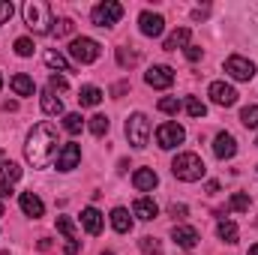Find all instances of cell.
Here are the masks:
<instances>
[{
    "label": "cell",
    "instance_id": "obj_1",
    "mask_svg": "<svg viewBox=\"0 0 258 255\" xmlns=\"http://www.w3.org/2000/svg\"><path fill=\"white\" fill-rule=\"evenodd\" d=\"M60 138H57V129L51 123H36L27 135V144H24V156L33 168H48L51 159L60 153Z\"/></svg>",
    "mask_w": 258,
    "mask_h": 255
},
{
    "label": "cell",
    "instance_id": "obj_2",
    "mask_svg": "<svg viewBox=\"0 0 258 255\" xmlns=\"http://www.w3.org/2000/svg\"><path fill=\"white\" fill-rule=\"evenodd\" d=\"M24 21H27V27L36 33V36H45V33H51L54 27V18H51V6L45 3V0H27L24 3Z\"/></svg>",
    "mask_w": 258,
    "mask_h": 255
},
{
    "label": "cell",
    "instance_id": "obj_3",
    "mask_svg": "<svg viewBox=\"0 0 258 255\" xmlns=\"http://www.w3.org/2000/svg\"><path fill=\"white\" fill-rule=\"evenodd\" d=\"M171 171H174L177 180H183V183H195V180L204 177L207 165H204V159H201L198 153H177L174 162H171Z\"/></svg>",
    "mask_w": 258,
    "mask_h": 255
},
{
    "label": "cell",
    "instance_id": "obj_4",
    "mask_svg": "<svg viewBox=\"0 0 258 255\" xmlns=\"http://www.w3.org/2000/svg\"><path fill=\"white\" fill-rule=\"evenodd\" d=\"M126 138L132 147H147V138H150V120H147V114H141V111H135V114H129L126 120Z\"/></svg>",
    "mask_w": 258,
    "mask_h": 255
},
{
    "label": "cell",
    "instance_id": "obj_5",
    "mask_svg": "<svg viewBox=\"0 0 258 255\" xmlns=\"http://www.w3.org/2000/svg\"><path fill=\"white\" fill-rule=\"evenodd\" d=\"M90 18H93V24H96V27H114V24L123 18V6H120V3H114V0H105V3L93 6Z\"/></svg>",
    "mask_w": 258,
    "mask_h": 255
},
{
    "label": "cell",
    "instance_id": "obj_6",
    "mask_svg": "<svg viewBox=\"0 0 258 255\" xmlns=\"http://www.w3.org/2000/svg\"><path fill=\"white\" fill-rule=\"evenodd\" d=\"M69 54L75 57V63H93L99 60V42L90 36H78L69 42Z\"/></svg>",
    "mask_w": 258,
    "mask_h": 255
},
{
    "label": "cell",
    "instance_id": "obj_7",
    "mask_svg": "<svg viewBox=\"0 0 258 255\" xmlns=\"http://www.w3.org/2000/svg\"><path fill=\"white\" fill-rule=\"evenodd\" d=\"M183 138H186V129L180 123H162L156 129V144L162 150H174L177 144H183Z\"/></svg>",
    "mask_w": 258,
    "mask_h": 255
},
{
    "label": "cell",
    "instance_id": "obj_8",
    "mask_svg": "<svg viewBox=\"0 0 258 255\" xmlns=\"http://www.w3.org/2000/svg\"><path fill=\"white\" fill-rule=\"evenodd\" d=\"M225 72H228L234 81H252V78H255V63L246 60V57H240V54H231V57L225 60Z\"/></svg>",
    "mask_w": 258,
    "mask_h": 255
},
{
    "label": "cell",
    "instance_id": "obj_9",
    "mask_svg": "<svg viewBox=\"0 0 258 255\" xmlns=\"http://www.w3.org/2000/svg\"><path fill=\"white\" fill-rule=\"evenodd\" d=\"M144 81H147L150 87H156V90H168V87L174 84V69L165 66V63H156L144 72Z\"/></svg>",
    "mask_w": 258,
    "mask_h": 255
},
{
    "label": "cell",
    "instance_id": "obj_10",
    "mask_svg": "<svg viewBox=\"0 0 258 255\" xmlns=\"http://www.w3.org/2000/svg\"><path fill=\"white\" fill-rule=\"evenodd\" d=\"M207 96H210L216 105H222V108H231V105L237 102V90H234L231 84H225V81H213V84L207 87Z\"/></svg>",
    "mask_w": 258,
    "mask_h": 255
},
{
    "label": "cell",
    "instance_id": "obj_11",
    "mask_svg": "<svg viewBox=\"0 0 258 255\" xmlns=\"http://www.w3.org/2000/svg\"><path fill=\"white\" fill-rule=\"evenodd\" d=\"M78 162H81V147L75 141L63 144L57 153V171H72V168H78Z\"/></svg>",
    "mask_w": 258,
    "mask_h": 255
},
{
    "label": "cell",
    "instance_id": "obj_12",
    "mask_svg": "<svg viewBox=\"0 0 258 255\" xmlns=\"http://www.w3.org/2000/svg\"><path fill=\"white\" fill-rule=\"evenodd\" d=\"M138 27H141L144 36H162L165 18H162L159 12H141V15H138Z\"/></svg>",
    "mask_w": 258,
    "mask_h": 255
},
{
    "label": "cell",
    "instance_id": "obj_13",
    "mask_svg": "<svg viewBox=\"0 0 258 255\" xmlns=\"http://www.w3.org/2000/svg\"><path fill=\"white\" fill-rule=\"evenodd\" d=\"M213 153H216L219 159H231V156L237 153V141H234V135H231V132H219V135L213 138Z\"/></svg>",
    "mask_w": 258,
    "mask_h": 255
},
{
    "label": "cell",
    "instance_id": "obj_14",
    "mask_svg": "<svg viewBox=\"0 0 258 255\" xmlns=\"http://www.w3.org/2000/svg\"><path fill=\"white\" fill-rule=\"evenodd\" d=\"M18 204H21L24 216H33V219H39V216L45 213V204H42V198H39L36 192H21V195H18Z\"/></svg>",
    "mask_w": 258,
    "mask_h": 255
},
{
    "label": "cell",
    "instance_id": "obj_15",
    "mask_svg": "<svg viewBox=\"0 0 258 255\" xmlns=\"http://www.w3.org/2000/svg\"><path fill=\"white\" fill-rule=\"evenodd\" d=\"M171 237H174V243L183 246V249H192L195 243L201 240L198 228H192V225H174V228H171Z\"/></svg>",
    "mask_w": 258,
    "mask_h": 255
},
{
    "label": "cell",
    "instance_id": "obj_16",
    "mask_svg": "<svg viewBox=\"0 0 258 255\" xmlns=\"http://www.w3.org/2000/svg\"><path fill=\"white\" fill-rule=\"evenodd\" d=\"M81 225H84L87 234H99L102 225H105V219H102V213H99L96 207H84V210H81Z\"/></svg>",
    "mask_w": 258,
    "mask_h": 255
},
{
    "label": "cell",
    "instance_id": "obj_17",
    "mask_svg": "<svg viewBox=\"0 0 258 255\" xmlns=\"http://www.w3.org/2000/svg\"><path fill=\"white\" fill-rule=\"evenodd\" d=\"M132 183H135V189L138 192H150V189H156L159 177H156L153 168H138V171L132 174Z\"/></svg>",
    "mask_w": 258,
    "mask_h": 255
},
{
    "label": "cell",
    "instance_id": "obj_18",
    "mask_svg": "<svg viewBox=\"0 0 258 255\" xmlns=\"http://www.w3.org/2000/svg\"><path fill=\"white\" fill-rule=\"evenodd\" d=\"M111 228H114L117 234H129V231H132V216H129L126 207H114V210H111Z\"/></svg>",
    "mask_w": 258,
    "mask_h": 255
},
{
    "label": "cell",
    "instance_id": "obj_19",
    "mask_svg": "<svg viewBox=\"0 0 258 255\" xmlns=\"http://www.w3.org/2000/svg\"><path fill=\"white\" fill-rule=\"evenodd\" d=\"M189 36H192V30H189V27H177V30H174V33L165 39V45H162V48H165V51L186 48V45H189Z\"/></svg>",
    "mask_w": 258,
    "mask_h": 255
},
{
    "label": "cell",
    "instance_id": "obj_20",
    "mask_svg": "<svg viewBox=\"0 0 258 255\" xmlns=\"http://www.w3.org/2000/svg\"><path fill=\"white\" fill-rule=\"evenodd\" d=\"M39 102H42V111H45V114H51V117L63 114V99H60L54 90H45V93L39 96Z\"/></svg>",
    "mask_w": 258,
    "mask_h": 255
},
{
    "label": "cell",
    "instance_id": "obj_21",
    "mask_svg": "<svg viewBox=\"0 0 258 255\" xmlns=\"http://www.w3.org/2000/svg\"><path fill=\"white\" fill-rule=\"evenodd\" d=\"M132 213H135L138 219L150 222V219H156L159 207H156V201H153V198H138V201H135V207H132Z\"/></svg>",
    "mask_w": 258,
    "mask_h": 255
},
{
    "label": "cell",
    "instance_id": "obj_22",
    "mask_svg": "<svg viewBox=\"0 0 258 255\" xmlns=\"http://www.w3.org/2000/svg\"><path fill=\"white\" fill-rule=\"evenodd\" d=\"M78 102H81L84 108H93V105H99V102H102V90H99V87H93V84H84V87L78 90Z\"/></svg>",
    "mask_w": 258,
    "mask_h": 255
},
{
    "label": "cell",
    "instance_id": "obj_23",
    "mask_svg": "<svg viewBox=\"0 0 258 255\" xmlns=\"http://www.w3.org/2000/svg\"><path fill=\"white\" fill-rule=\"evenodd\" d=\"M12 90H15L18 96H33L36 84H33V78H30V75L18 72V75H12Z\"/></svg>",
    "mask_w": 258,
    "mask_h": 255
},
{
    "label": "cell",
    "instance_id": "obj_24",
    "mask_svg": "<svg viewBox=\"0 0 258 255\" xmlns=\"http://www.w3.org/2000/svg\"><path fill=\"white\" fill-rule=\"evenodd\" d=\"M216 234H219V240H225V243H237V237H240V228H237L231 219H219V225H216Z\"/></svg>",
    "mask_w": 258,
    "mask_h": 255
},
{
    "label": "cell",
    "instance_id": "obj_25",
    "mask_svg": "<svg viewBox=\"0 0 258 255\" xmlns=\"http://www.w3.org/2000/svg\"><path fill=\"white\" fill-rule=\"evenodd\" d=\"M0 180L3 183H15V180H21V168H18V162H12V159H3L0 162Z\"/></svg>",
    "mask_w": 258,
    "mask_h": 255
},
{
    "label": "cell",
    "instance_id": "obj_26",
    "mask_svg": "<svg viewBox=\"0 0 258 255\" xmlns=\"http://www.w3.org/2000/svg\"><path fill=\"white\" fill-rule=\"evenodd\" d=\"M45 63L51 66V69H60V72H72V63L66 60L60 51H45Z\"/></svg>",
    "mask_w": 258,
    "mask_h": 255
},
{
    "label": "cell",
    "instance_id": "obj_27",
    "mask_svg": "<svg viewBox=\"0 0 258 255\" xmlns=\"http://www.w3.org/2000/svg\"><path fill=\"white\" fill-rule=\"evenodd\" d=\"M108 126H111V123H108V117H105V114H93V117L87 120V129H90L96 138H102V135L108 132Z\"/></svg>",
    "mask_w": 258,
    "mask_h": 255
},
{
    "label": "cell",
    "instance_id": "obj_28",
    "mask_svg": "<svg viewBox=\"0 0 258 255\" xmlns=\"http://www.w3.org/2000/svg\"><path fill=\"white\" fill-rule=\"evenodd\" d=\"M156 108H159V111H162V114H177V111H180V108H183V102H180V99H177V96H162V99H159V105H156Z\"/></svg>",
    "mask_w": 258,
    "mask_h": 255
},
{
    "label": "cell",
    "instance_id": "obj_29",
    "mask_svg": "<svg viewBox=\"0 0 258 255\" xmlns=\"http://www.w3.org/2000/svg\"><path fill=\"white\" fill-rule=\"evenodd\" d=\"M183 108H186V114H189V117H204V114H207V105H204L198 96H189V99L183 102Z\"/></svg>",
    "mask_w": 258,
    "mask_h": 255
},
{
    "label": "cell",
    "instance_id": "obj_30",
    "mask_svg": "<svg viewBox=\"0 0 258 255\" xmlns=\"http://www.w3.org/2000/svg\"><path fill=\"white\" fill-rule=\"evenodd\" d=\"M240 123L246 129H258V105H246L240 111Z\"/></svg>",
    "mask_w": 258,
    "mask_h": 255
},
{
    "label": "cell",
    "instance_id": "obj_31",
    "mask_svg": "<svg viewBox=\"0 0 258 255\" xmlns=\"http://www.w3.org/2000/svg\"><path fill=\"white\" fill-rule=\"evenodd\" d=\"M117 63L123 66V69H129V66H135L138 63V51H132V48H117Z\"/></svg>",
    "mask_w": 258,
    "mask_h": 255
},
{
    "label": "cell",
    "instance_id": "obj_32",
    "mask_svg": "<svg viewBox=\"0 0 258 255\" xmlns=\"http://www.w3.org/2000/svg\"><path fill=\"white\" fill-rule=\"evenodd\" d=\"M228 210L249 213V195H243V192H234V195H231V201H228Z\"/></svg>",
    "mask_w": 258,
    "mask_h": 255
},
{
    "label": "cell",
    "instance_id": "obj_33",
    "mask_svg": "<svg viewBox=\"0 0 258 255\" xmlns=\"http://www.w3.org/2000/svg\"><path fill=\"white\" fill-rule=\"evenodd\" d=\"M81 126H84V117H81V114H66L63 117V129L69 132V135H78Z\"/></svg>",
    "mask_w": 258,
    "mask_h": 255
},
{
    "label": "cell",
    "instance_id": "obj_34",
    "mask_svg": "<svg viewBox=\"0 0 258 255\" xmlns=\"http://www.w3.org/2000/svg\"><path fill=\"white\" fill-rule=\"evenodd\" d=\"M138 246H141V252H147V255H159L162 252V243H159L156 237H141Z\"/></svg>",
    "mask_w": 258,
    "mask_h": 255
},
{
    "label": "cell",
    "instance_id": "obj_35",
    "mask_svg": "<svg viewBox=\"0 0 258 255\" xmlns=\"http://www.w3.org/2000/svg\"><path fill=\"white\" fill-rule=\"evenodd\" d=\"M15 54H18V57H30V54H33V39H27V36L15 39Z\"/></svg>",
    "mask_w": 258,
    "mask_h": 255
},
{
    "label": "cell",
    "instance_id": "obj_36",
    "mask_svg": "<svg viewBox=\"0 0 258 255\" xmlns=\"http://www.w3.org/2000/svg\"><path fill=\"white\" fill-rule=\"evenodd\" d=\"M57 231L66 234V240H75V225H72L69 216H57Z\"/></svg>",
    "mask_w": 258,
    "mask_h": 255
},
{
    "label": "cell",
    "instance_id": "obj_37",
    "mask_svg": "<svg viewBox=\"0 0 258 255\" xmlns=\"http://www.w3.org/2000/svg\"><path fill=\"white\" fill-rule=\"evenodd\" d=\"M72 30H75L72 18H57V21H54V30H51V33H57V36H69Z\"/></svg>",
    "mask_w": 258,
    "mask_h": 255
},
{
    "label": "cell",
    "instance_id": "obj_38",
    "mask_svg": "<svg viewBox=\"0 0 258 255\" xmlns=\"http://www.w3.org/2000/svg\"><path fill=\"white\" fill-rule=\"evenodd\" d=\"M12 12H15V6H12L9 0H0V24H6V21L12 18Z\"/></svg>",
    "mask_w": 258,
    "mask_h": 255
},
{
    "label": "cell",
    "instance_id": "obj_39",
    "mask_svg": "<svg viewBox=\"0 0 258 255\" xmlns=\"http://www.w3.org/2000/svg\"><path fill=\"white\" fill-rule=\"evenodd\" d=\"M69 87V81H66L63 75H51L48 78V90H66Z\"/></svg>",
    "mask_w": 258,
    "mask_h": 255
},
{
    "label": "cell",
    "instance_id": "obj_40",
    "mask_svg": "<svg viewBox=\"0 0 258 255\" xmlns=\"http://www.w3.org/2000/svg\"><path fill=\"white\" fill-rule=\"evenodd\" d=\"M186 60H201V48H198V45H186Z\"/></svg>",
    "mask_w": 258,
    "mask_h": 255
},
{
    "label": "cell",
    "instance_id": "obj_41",
    "mask_svg": "<svg viewBox=\"0 0 258 255\" xmlns=\"http://www.w3.org/2000/svg\"><path fill=\"white\" fill-rule=\"evenodd\" d=\"M171 216L174 219H183L186 216V204H171Z\"/></svg>",
    "mask_w": 258,
    "mask_h": 255
},
{
    "label": "cell",
    "instance_id": "obj_42",
    "mask_svg": "<svg viewBox=\"0 0 258 255\" xmlns=\"http://www.w3.org/2000/svg\"><path fill=\"white\" fill-rule=\"evenodd\" d=\"M63 252L66 255H78V240H69V243L63 246Z\"/></svg>",
    "mask_w": 258,
    "mask_h": 255
},
{
    "label": "cell",
    "instance_id": "obj_43",
    "mask_svg": "<svg viewBox=\"0 0 258 255\" xmlns=\"http://www.w3.org/2000/svg\"><path fill=\"white\" fill-rule=\"evenodd\" d=\"M129 90V84L126 81H120V84H114V90H111V93H114V96H120V93H126Z\"/></svg>",
    "mask_w": 258,
    "mask_h": 255
},
{
    "label": "cell",
    "instance_id": "obj_44",
    "mask_svg": "<svg viewBox=\"0 0 258 255\" xmlns=\"http://www.w3.org/2000/svg\"><path fill=\"white\" fill-rule=\"evenodd\" d=\"M6 195H12V186H9V183H3V180H0V198H6Z\"/></svg>",
    "mask_w": 258,
    "mask_h": 255
},
{
    "label": "cell",
    "instance_id": "obj_45",
    "mask_svg": "<svg viewBox=\"0 0 258 255\" xmlns=\"http://www.w3.org/2000/svg\"><path fill=\"white\" fill-rule=\"evenodd\" d=\"M249 255H258V243L255 246H249Z\"/></svg>",
    "mask_w": 258,
    "mask_h": 255
},
{
    "label": "cell",
    "instance_id": "obj_46",
    "mask_svg": "<svg viewBox=\"0 0 258 255\" xmlns=\"http://www.w3.org/2000/svg\"><path fill=\"white\" fill-rule=\"evenodd\" d=\"M0 216H3V201H0Z\"/></svg>",
    "mask_w": 258,
    "mask_h": 255
},
{
    "label": "cell",
    "instance_id": "obj_47",
    "mask_svg": "<svg viewBox=\"0 0 258 255\" xmlns=\"http://www.w3.org/2000/svg\"><path fill=\"white\" fill-rule=\"evenodd\" d=\"M0 87H3V75H0Z\"/></svg>",
    "mask_w": 258,
    "mask_h": 255
},
{
    "label": "cell",
    "instance_id": "obj_48",
    "mask_svg": "<svg viewBox=\"0 0 258 255\" xmlns=\"http://www.w3.org/2000/svg\"><path fill=\"white\" fill-rule=\"evenodd\" d=\"M102 255H114V252H102Z\"/></svg>",
    "mask_w": 258,
    "mask_h": 255
},
{
    "label": "cell",
    "instance_id": "obj_49",
    "mask_svg": "<svg viewBox=\"0 0 258 255\" xmlns=\"http://www.w3.org/2000/svg\"><path fill=\"white\" fill-rule=\"evenodd\" d=\"M0 156H3V150H0Z\"/></svg>",
    "mask_w": 258,
    "mask_h": 255
},
{
    "label": "cell",
    "instance_id": "obj_50",
    "mask_svg": "<svg viewBox=\"0 0 258 255\" xmlns=\"http://www.w3.org/2000/svg\"><path fill=\"white\" fill-rule=\"evenodd\" d=\"M255 144H258V138H255Z\"/></svg>",
    "mask_w": 258,
    "mask_h": 255
}]
</instances>
